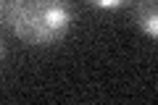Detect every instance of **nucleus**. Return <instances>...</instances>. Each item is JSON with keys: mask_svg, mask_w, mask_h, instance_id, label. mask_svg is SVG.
I'll return each instance as SVG.
<instances>
[{"mask_svg": "<svg viewBox=\"0 0 158 105\" xmlns=\"http://www.w3.org/2000/svg\"><path fill=\"white\" fill-rule=\"evenodd\" d=\"M135 21L142 34H148L150 39H158V0H137Z\"/></svg>", "mask_w": 158, "mask_h": 105, "instance_id": "nucleus-2", "label": "nucleus"}, {"mask_svg": "<svg viewBox=\"0 0 158 105\" xmlns=\"http://www.w3.org/2000/svg\"><path fill=\"white\" fill-rule=\"evenodd\" d=\"M92 8H100V11H116V8H124L129 0H85Z\"/></svg>", "mask_w": 158, "mask_h": 105, "instance_id": "nucleus-3", "label": "nucleus"}, {"mask_svg": "<svg viewBox=\"0 0 158 105\" xmlns=\"http://www.w3.org/2000/svg\"><path fill=\"white\" fill-rule=\"evenodd\" d=\"M3 21L19 42L53 47L71 32L74 8L71 0H6Z\"/></svg>", "mask_w": 158, "mask_h": 105, "instance_id": "nucleus-1", "label": "nucleus"}]
</instances>
